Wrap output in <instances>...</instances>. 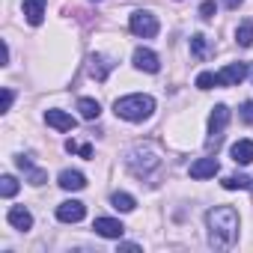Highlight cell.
<instances>
[{"label": "cell", "instance_id": "cell-1", "mask_svg": "<svg viewBox=\"0 0 253 253\" xmlns=\"http://www.w3.org/2000/svg\"><path fill=\"white\" fill-rule=\"evenodd\" d=\"M209 226V244L217 250H229L238 241V211L232 206H214L206 214Z\"/></svg>", "mask_w": 253, "mask_h": 253}, {"label": "cell", "instance_id": "cell-6", "mask_svg": "<svg viewBox=\"0 0 253 253\" xmlns=\"http://www.w3.org/2000/svg\"><path fill=\"white\" fill-rule=\"evenodd\" d=\"M247 63H229L226 69L217 72V86H238L244 78H247Z\"/></svg>", "mask_w": 253, "mask_h": 253}, {"label": "cell", "instance_id": "cell-4", "mask_svg": "<svg viewBox=\"0 0 253 253\" xmlns=\"http://www.w3.org/2000/svg\"><path fill=\"white\" fill-rule=\"evenodd\" d=\"M226 122H229V107L226 104H214V110L209 116V140H206V149H217L220 146L223 131H226Z\"/></svg>", "mask_w": 253, "mask_h": 253}, {"label": "cell", "instance_id": "cell-15", "mask_svg": "<svg viewBox=\"0 0 253 253\" xmlns=\"http://www.w3.org/2000/svg\"><path fill=\"white\" fill-rule=\"evenodd\" d=\"M15 164L27 173V182H30V185H45V182H48V173H45V170H39V167H33V164H30V158H24V155H21V158H15Z\"/></svg>", "mask_w": 253, "mask_h": 253}, {"label": "cell", "instance_id": "cell-13", "mask_svg": "<svg viewBox=\"0 0 253 253\" xmlns=\"http://www.w3.org/2000/svg\"><path fill=\"white\" fill-rule=\"evenodd\" d=\"M6 220H9L15 229H21V232H27V229L33 226V214H30L24 206H12V209H9V214H6Z\"/></svg>", "mask_w": 253, "mask_h": 253}, {"label": "cell", "instance_id": "cell-11", "mask_svg": "<svg viewBox=\"0 0 253 253\" xmlns=\"http://www.w3.org/2000/svg\"><path fill=\"white\" fill-rule=\"evenodd\" d=\"M92 229H95L101 238H122V232H125V226H122L119 220H113V217H95Z\"/></svg>", "mask_w": 253, "mask_h": 253}, {"label": "cell", "instance_id": "cell-21", "mask_svg": "<svg viewBox=\"0 0 253 253\" xmlns=\"http://www.w3.org/2000/svg\"><path fill=\"white\" fill-rule=\"evenodd\" d=\"M220 185H223L226 191H247V188L253 185V179H250V176H226Z\"/></svg>", "mask_w": 253, "mask_h": 253}, {"label": "cell", "instance_id": "cell-24", "mask_svg": "<svg viewBox=\"0 0 253 253\" xmlns=\"http://www.w3.org/2000/svg\"><path fill=\"white\" fill-rule=\"evenodd\" d=\"M0 194H3L6 200L15 197V194H18V182H15L12 176H3V179H0Z\"/></svg>", "mask_w": 253, "mask_h": 253}, {"label": "cell", "instance_id": "cell-26", "mask_svg": "<svg viewBox=\"0 0 253 253\" xmlns=\"http://www.w3.org/2000/svg\"><path fill=\"white\" fill-rule=\"evenodd\" d=\"M214 15H217V6H214V0H206V3L200 6V18H206V21H209V18H214Z\"/></svg>", "mask_w": 253, "mask_h": 253}, {"label": "cell", "instance_id": "cell-23", "mask_svg": "<svg viewBox=\"0 0 253 253\" xmlns=\"http://www.w3.org/2000/svg\"><path fill=\"white\" fill-rule=\"evenodd\" d=\"M66 152H78L81 158H92V146L89 143H78V140H66Z\"/></svg>", "mask_w": 253, "mask_h": 253}, {"label": "cell", "instance_id": "cell-22", "mask_svg": "<svg viewBox=\"0 0 253 253\" xmlns=\"http://www.w3.org/2000/svg\"><path fill=\"white\" fill-rule=\"evenodd\" d=\"M110 203H113V209H116V211H134V206H137L131 194H113V197H110Z\"/></svg>", "mask_w": 253, "mask_h": 253}, {"label": "cell", "instance_id": "cell-8", "mask_svg": "<svg viewBox=\"0 0 253 253\" xmlns=\"http://www.w3.org/2000/svg\"><path fill=\"white\" fill-rule=\"evenodd\" d=\"M45 122L51 125V128H57V131H72L75 125H78V119H75L72 113H66V110H57V107L45 110Z\"/></svg>", "mask_w": 253, "mask_h": 253}, {"label": "cell", "instance_id": "cell-17", "mask_svg": "<svg viewBox=\"0 0 253 253\" xmlns=\"http://www.w3.org/2000/svg\"><path fill=\"white\" fill-rule=\"evenodd\" d=\"M232 161L235 164H250L253 161V140H238L232 146Z\"/></svg>", "mask_w": 253, "mask_h": 253}, {"label": "cell", "instance_id": "cell-25", "mask_svg": "<svg viewBox=\"0 0 253 253\" xmlns=\"http://www.w3.org/2000/svg\"><path fill=\"white\" fill-rule=\"evenodd\" d=\"M197 86H200V89H211V86H217V75H214V72H203V75L197 78Z\"/></svg>", "mask_w": 253, "mask_h": 253}, {"label": "cell", "instance_id": "cell-19", "mask_svg": "<svg viewBox=\"0 0 253 253\" xmlns=\"http://www.w3.org/2000/svg\"><path fill=\"white\" fill-rule=\"evenodd\" d=\"M191 54H194L197 60H206V57H209V39H206L203 33H194V36H191Z\"/></svg>", "mask_w": 253, "mask_h": 253}, {"label": "cell", "instance_id": "cell-18", "mask_svg": "<svg viewBox=\"0 0 253 253\" xmlns=\"http://www.w3.org/2000/svg\"><path fill=\"white\" fill-rule=\"evenodd\" d=\"M78 110H81V116L89 119V122L101 116V104H98L95 98H81V101H78Z\"/></svg>", "mask_w": 253, "mask_h": 253}, {"label": "cell", "instance_id": "cell-7", "mask_svg": "<svg viewBox=\"0 0 253 253\" xmlns=\"http://www.w3.org/2000/svg\"><path fill=\"white\" fill-rule=\"evenodd\" d=\"M84 214H86V206L78 200H66L57 206V220H63V223H78V220H84Z\"/></svg>", "mask_w": 253, "mask_h": 253}, {"label": "cell", "instance_id": "cell-16", "mask_svg": "<svg viewBox=\"0 0 253 253\" xmlns=\"http://www.w3.org/2000/svg\"><path fill=\"white\" fill-rule=\"evenodd\" d=\"M24 15L33 27H39L45 21V0H24Z\"/></svg>", "mask_w": 253, "mask_h": 253}, {"label": "cell", "instance_id": "cell-31", "mask_svg": "<svg viewBox=\"0 0 253 253\" xmlns=\"http://www.w3.org/2000/svg\"><path fill=\"white\" fill-rule=\"evenodd\" d=\"M250 191H253V185H250Z\"/></svg>", "mask_w": 253, "mask_h": 253}, {"label": "cell", "instance_id": "cell-20", "mask_svg": "<svg viewBox=\"0 0 253 253\" xmlns=\"http://www.w3.org/2000/svg\"><path fill=\"white\" fill-rule=\"evenodd\" d=\"M235 42H238L241 48H250V45H253V21H241V24H238Z\"/></svg>", "mask_w": 253, "mask_h": 253}, {"label": "cell", "instance_id": "cell-12", "mask_svg": "<svg viewBox=\"0 0 253 253\" xmlns=\"http://www.w3.org/2000/svg\"><path fill=\"white\" fill-rule=\"evenodd\" d=\"M217 170H220V164L214 158H200L191 164V179H211Z\"/></svg>", "mask_w": 253, "mask_h": 253}, {"label": "cell", "instance_id": "cell-30", "mask_svg": "<svg viewBox=\"0 0 253 253\" xmlns=\"http://www.w3.org/2000/svg\"><path fill=\"white\" fill-rule=\"evenodd\" d=\"M119 250H128V253H134V250H140L137 244H119Z\"/></svg>", "mask_w": 253, "mask_h": 253}, {"label": "cell", "instance_id": "cell-29", "mask_svg": "<svg viewBox=\"0 0 253 253\" xmlns=\"http://www.w3.org/2000/svg\"><path fill=\"white\" fill-rule=\"evenodd\" d=\"M241 3H244V0H223V6H226V9H238Z\"/></svg>", "mask_w": 253, "mask_h": 253}, {"label": "cell", "instance_id": "cell-27", "mask_svg": "<svg viewBox=\"0 0 253 253\" xmlns=\"http://www.w3.org/2000/svg\"><path fill=\"white\" fill-rule=\"evenodd\" d=\"M238 113H241V119H244V122H250V125H253V101H244Z\"/></svg>", "mask_w": 253, "mask_h": 253}, {"label": "cell", "instance_id": "cell-28", "mask_svg": "<svg viewBox=\"0 0 253 253\" xmlns=\"http://www.w3.org/2000/svg\"><path fill=\"white\" fill-rule=\"evenodd\" d=\"M12 101H15V92H12L9 86H3V113L12 107Z\"/></svg>", "mask_w": 253, "mask_h": 253}, {"label": "cell", "instance_id": "cell-5", "mask_svg": "<svg viewBox=\"0 0 253 253\" xmlns=\"http://www.w3.org/2000/svg\"><path fill=\"white\" fill-rule=\"evenodd\" d=\"M128 27H131V33L140 36V39H155V36H158V18H155L152 12H143V9L131 15Z\"/></svg>", "mask_w": 253, "mask_h": 253}, {"label": "cell", "instance_id": "cell-10", "mask_svg": "<svg viewBox=\"0 0 253 253\" xmlns=\"http://www.w3.org/2000/svg\"><path fill=\"white\" fill-rule=\"evenodd\" d=\"M134 66H137L140 72L155 75V72L161 69V60H158V54H155V51H149V48H137V51H134Z\"/></svg>", "mask_w": 253, "mask_h": 253}, {"label": "cell", "instance_id": "cell-9", "mask_svg": "<svg viewBox=\"0 0 253 253\" xmlns=\"http://www.w3.org/2000/svg\"><path fill=\"white\" fill-rule=\"evenodd\" d=\"M113 66H116V63H113L110 57H104V54H92V57H89V75H92L98 84L107 81V75L113 72Z\"/></svg>", "mask_w": 253, "mask_h": 253}, {"label": "cell", "instance_id": "cell-2", "mask_svg": "<svg viewBox=\"0 0 253 253\" xmlns=\"http://www.w3.org/2000/svg\"><path fill=\"white\" fill-rule=\"evenodd\" d=\"M152 110H155V98L152 95H143V92L116 98V104H113V113L119 119H128V122H143V119L152 116Z\"/></svg>", "mask_w": 253, "mask_h": 253}, {"label": "cell", "instance_id": "cell-3", "mask_svg": "<svg viewBox=\"0 0 253 253\" xmlns=\"http://www.w3.org/2000/svg\"><path fill=\"white\" fill-rule=\"evenodd\" d=\"M125 164H128V170L134 173V176H140V179H149L158 167H161V155L149 146V143H137L131 152H128V158H125Z\"/></svg>", "mask_w": 253, "mask_h": 253}, {"label": "cell", "instance_id": "cell-14", "mask_svg": "<svg viewBox=\"0 0 253 253\" xmlns=\"http://www.w3.org/2000/svg\"><path fill=\"white\" fill-rule=\"evenodd\" d=\"M60 188L63 191H84L86 188V176L78 170H63L60 173Z\"/></svg>", "mask_w": 253, "mask_h": 253}]
</instances>
